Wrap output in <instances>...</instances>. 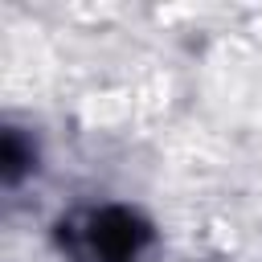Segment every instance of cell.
Segmentation results:
<instances>
[{"label":"cell","instance_id":"1","mask_svg":"<svg viewBox=\"0 0 262 262\" xmlns=\"http://www.w3.org/2000/svg\"><path fill=\"white\" fill-rule=\"evenodd\" d=\"M147 237H151V229L131 209H102L90 217V229H86L90 254L102 262H131Z\"/></svg>","mask_w":262,"mask_h":262},{"label":"cell","instance_id":"2","mask_svg":"<svg viewBox=\"0 0 262 262\" xmlns=\"http://www.w3.org/2000/svg\"><path fill=\"white\" fill-rule=\"evenodd\" d=\"M33 164V151L20 147V135L16 131H4V180H20V172Z\"/></svg>","mask_w":262,"mask_h":262}]
</instances>
